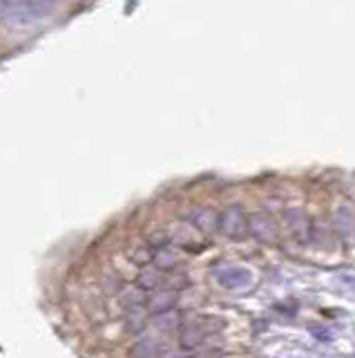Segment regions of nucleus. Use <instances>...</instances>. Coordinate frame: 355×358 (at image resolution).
<instances>
[{"label":"nucleus","instance_id":"1a4fd4ad","mask_svg":"<svg viewBox=\"0 0 355 358\" xmlns=\"http://www.w3.org/2000/svg\"><path fill=\"white\" fill-rule=\"evenodd\" d=\"M175 305H177V291L172 289H161L159 293L148 298V312L155 316L175 312Z\"/></svg>","mask_w":355,"mask_h":358},{"label":"nucleus","instance_id":"20e7f679","mask_svg":"<svg viewBox=\"0 0 355 358\" xmlns=\"http://www.w3.org/2000/svg\"><path fill=\"white\" fill-rule=\"evenodd\" d=\"M219 231L224 233L230 240H241L248 235V215L239 204H232L221 211L219 220Z\"/></svg>","mask_w":355,"mask_h":358},{"label":"nucleus","instance_id":"f3484780","mask_svg":"<svg viewBox=\"0 0 355 358\" xmlns=\"http://www.w3.org/2000/svg\"><path fill=\"white\" fill-rule=\"evenodd\" d=\"M190 358H215L212 354H195V356H190Z\"/></svg>","mask_w":355,"mask_h":358},{"label":"nucleus","instance_id":"423d86ee","mask_svg":"<svg viewBox=\"0 0 355 358\" xmlns=\"http://www.w3.org/2000/svg\"><path fill=\"white\" fill-rule=\"evenodd\" d=\"M219 220H221V213L212 211V208H197L188 215V224L195 228L197 233H204L210 235L219 231Z\"/></svg>","mask_w":355,"mask_h":358},{"label":"nucleus","instance_id":"ddd939ff","mask_svg":"<svg viewBox=\"0 0 355 358\" xmlns=\"http://www.w3.org/2000/svg\"><path fill=\"white\" fill-rule=\"evenodd\" d=\"M150 356H155V343L148 341V338H141L139 343L132 345L130 358H150Z\"/></svg>","mask_w":355,"mask_h":358},{"label":"nucleus","instance_id":"4468645a","mask_svg":"<svg viewBox=\"0 0 355 358\" xmlns=\"http://www.w3.org/2000/svg\"><path fill=\"white\" fill-rule=\"evenodd\" d=\"M146 327V316L141 314V309H135V312H128L125 316V330L132 332V334H141V330Z\"/></svg>","mask_w":355,"mask_h":358},{"label":"nucleus","instance_id":"f8f14e48","mask_svg":"<svg viewBox=\"0 0 355 358\" xmlns=\"http://www.w3.org/2000/svg\"><path fill=\"white\" fill-rule=\"evenodd\" d=\"M155 268H159L161 273L164 271H172V268H177V255L170 251L166 246H159L157 253H155V260H152Z\"/></svg>","mask_w":355,"mask_h":358},{"label":"nucleus","instance_id":"2eb2a0df","mask_svg":"<svg viewBox=\"0 0 355 358\" xmlns=\"http://www.w3.org/2000/svg\"><path fill=\"white\" fill-rule=\"evenodd\" d=\"M177 325H179V314L177 312L161 314V316L155 318V327H157V330L168 332V330H172V327H177Z\"/></svg>","mask_w":355,"mask_h":358},{"label":"nucleus","instance_id":"7ed1b4c3","mask_svg":"<svg viewBox=\"0 0 355 358\" xmlns=\"http://www.w3.org/2000/svg\"><path fill=\"white\" fill-rule=\"evenodd\" d=\"M248 233L261 244H275L279 237V226L268 211H255L248 215Z\"/></svg>","mask_w":355,"mask_h":358},{"label":"nucleus","instance_id":"39448f33","mask_svg":"<svg viewBox=\"0 0 355 358\" xmlns=\"http://www.w3.org/2000/svg\"><path fill=\"white\" fill-rule=\"evenodd\" d=\"M212 275H215V280L224 287V289H230V291L246 289L252 282V275L239 264H219L215 271H212Z\"/></svg>","mask_w":355,"mask_h":358},{"label":"nucleus","instance_id":"9b49d317","mask_svg":"<svg viewBox=\"0 0 355 358\" xmlns=\"http://www.w3.org/2000/svg\"><path fill=\"white\" fill-rule=\"evenodd\" d=\"M121 305H123L128 312H135V309H141V307H148V298L135 284V287H130V289H125L123 293H121Z\"/></svg>","mask_w":355,"mask_h":358},{"label":"nucleus","instance_id":"f257e3e1","mask_svg":"<svg viewBox=\"0 0 355 358\" xmlns=\"http://www.w3.org/2000/svg\"><path fill=\"white\" fill-rule=\"evenodd\" d=\"M52 9H54L52 5L40 3V0H3V3H0L3 18L9 25H16V27L40 23L43 18L49 16Z\"/></svg>","mask_w":355,"mask_h":358},{"label":"nucleus","instance_id":"0eeeda50","mask_svg":"<svg viewBox=\"0 0 355 358\" xmlns=\"http://www.w3.org/2000/svg\"><path fill=\"white\" fill-rule=\"evenodd\" d=\"M284 224H286L288 231L302 242H306L311 237V220L302 208H288V211H284Z\"/></svg>","mask_w":355,"mask_h":358},{"label":"nucleus","instance_id":"6e6552de","mask_svg":"<svg viewBox=\"0 0 355 358\" xmlns=\"http://www.w3.org/2000/svg\"><path fill=\"white\" fill-rule=\"evenodd\" d=\"M333 226H336V231L342 240L355 237V211L349 204L336 206V211H333Z\"/></svg>","mask_w":355,"mask_h":358},{"label":"nucleus","instance_id":"f03ea898","mask_svg":"<svg viewBox=\"0 0 355 358\" xmlns=\"http://www.w3.org/2000/svg\"><path fill=\"white\" fill-rule=\"evenodd\" d=\"M215 321L219 318H199V321L181 323L179 327V345L181 350H195V347L204 345L210 334H215L221 327H215Z\"/></svg>","mask_w":355,"mask_h":358},{"label":"nucleus","instance_id":"9d476101","mask_svg":"<svg viewBox=\"0 0 355 358\" xmlns=\"http://www.w3.org/2000/svg\"><path fill=\"white\" fill-rule=\"evenodd\" d=\"M166 284H168V278L155 266L141 268L139 275H137V287L141 291H155V289H159V287H166Z\"/></svg>","mask_w":355,"mask_h":358},{"label":"nucleus","instance_id":"dca6fc26","mask_svg":"<svg viewBox=\"0 0 355 358\" xmlns=\"http://www.w3.org/2000/svg\"><path fill=\"white\" fill-rule=\"evenodd\" d=\"M159 358H190L186 354V350H166V352H161Z\"/></svg>","mask_w":355,"mask_h":358}]
</instances>
